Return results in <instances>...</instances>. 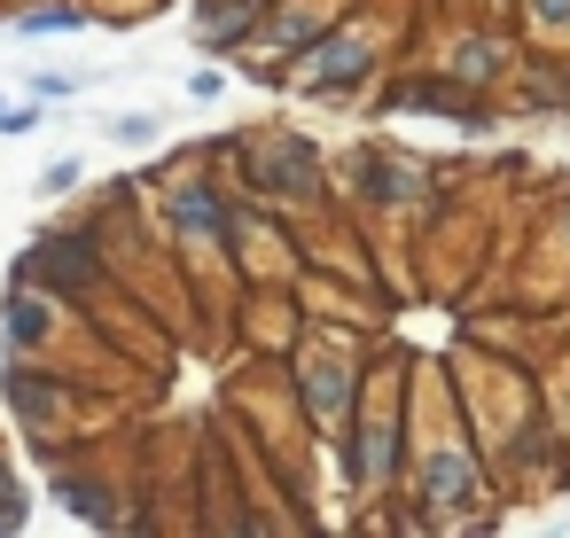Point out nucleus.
Listing matches in <instances>:
<instances>
[{
	"label": "nucleus",
	"instance_id": "obj_1",
	"mask_svg": "<svg viewBox=\"0 0 570 538\" xmlns=\"http://www.w3.org/2000/svg\"><path fill=\"white\" fill-rule=\"evenodd\" d=\"M406 367L414 359H391V367L367 359V398H360L352 429L328 445L344 484L375 507H391L406 491V468H414V382H406Z\"/></svg>",
	"mask_w": 570,
	"mask_h": 538
},
{
	"label": "nucleus",
	"instance_id": "obj_2",
	"mask_svg": "<svg viewBox=\"0 0 570 538\" xmlns=\"http://www.w3.org/2000/svg\"><path fill=\"white\" fill-rule=\"evenodd\" d=\"M399 499L422 507V515H414L422 530H476V522H484L476 507H492V452H484L476 429L461 421V398L445 406L438 429L422 421L414 468H406V491H399Z\"/></svg>",
	"mask_w": 570,
	"mask_h": 538
},
{
	"label": "nucleus",
	"instance_id": "obj_3",
	"mask_svg": "<svg viewBox=\"0 0 570 538\" xmlns=\"http://www.w3.org/2000/svg\"><path fill=\"white\" fill-rule=\"evenodd\" d=\"M149 196V219H157V242L188 266V258H235L243 242V219H250V196L227 188L196 149L165 157V180L141 188Z\"/></svg>",
	"mask_w": 570,
	"mask_h": 538
},
{
	"label": "nucleus",
	"instance_id": "obj_4",
	"mask_svg": "<svg viewBox=\"0 0 570 538\" xmlns=\"http://www.w3.org/2000/svg\"><path fill=\"white\" fill-rule=\"evenodd\" d=\"M282 390H289V414L305 437L336 445L367 398V343L360 336H336L328 320H305V336L282 351Z\"/></svg>",
	"mask_w": 570,
	"mask_h": 538
},
{
	"label": "nucleus",
	"instance_id": "obj_5",
	"mask_svg": "<svg viewBox=\"0 0 570 538\" xmlns=\"http://www.w3.org/2000/svg\"><path fill=\"white\" fill-rule=\"evenodd\" d=\"M235 188H243L250 203H266V211L297 219V227L328 219V196H336L321 141H313V133H297V126H282V118H274V126H243Z\"/></svg>",
	"mask_w": 570,
	"mask_h": 538
},
{
	"label": "nucleus",
	"instance_id": "obj_6",
	"mask_svg": "<svg viewBox=\"0 0 570 538\" xmlns=\"http://www.w3.org/2000/svg\"><path fill=\"white\" fill-rule=\"evenodd\" d=\"M383 71H391L383 24H367V17L344 9L313 48H297V56L282 63V94H297V102H313V110H352V102H367V94L383 87Z\"/></svg>",
	"mask_w": 570,
	"mask_h": 538
},
{
	"label": "nucleus",
	"instance_id": "obj_7",
	"mask_svg": "<svg viewBox=\"0 0 570 538\" xmlns=\"http://www.w3.org/2000/svg\"><path fill=\"white\" fill-rule=\"evenodd\" d=\"M344 196L367 219H430L445 203V172L399 141H360L344 149Z\"/></svg>",
	"mask_w": 570,
	"mask_h": 538
},
{
	"label": "nucleus",
	"instance_id": "obj_8",
	"mask_svg": "<svg viewBox=\"0 0 570 538\" xmlns=\"http://www.w3.org/2000/svg\"><path fill=\"white\" fill-rule=\"evenodd\" d=\"M79 375H56V367H40L32 351H0V406H9V421L32 437V452H63V445H79Z\"/></svg>",
	"mask_w": 570,
	"mask_h": 538
},
{
	"label": "nucleus",
	"instance_id": "obj_9",
	"mask_svg": "<svg viewBox=\"0 0 570 538\" xmlns=\"http://www.w3.org/2000/svg\"><path fill=\"white\" fill-rule=\"evenodd\" d=\"M515 24H453L438 48H430V63L453 79V87H469V94H508V79H515Z\"/></svg>",
	"mask_w": 570,
	"mask_h": 538
},
{
	"label": "nucleus",
	"instance_id": "obj_10",
	"mask_svg": "<svg viewBox=\"0 0 570 538\" xmlns=\"http://www.w3.org/2000/svg\"><path fill=\"white\" fill-rule=\"evenodd\" d=\"M48 499H56L71 522H87V530H118V522H126V491L87 460V445H63V452H56V468H48Z\"/></svg>",
	"mask_w": 570,
	"mask_h": 538
},
{
	"label": "nucleus",
	"instance_id": "obj_11",
	"mask_svg": "<svg viewBox=\"0 0 570 538\" xmlns=\"http://www.w3.org/2000/svg\"><path fill=\"white\" fill-rule=\"evenodd\" d=\"M71 320H87V312H71L63 297H48L40 281H17L9 273V297H0V351H48V343H63V328Z\"/></svg>",
	"mask_w": 570,
	"mask_h": 538
},
{
	"label": "nucleus",
	"instance_id": "obj_12",
	"mask_svg": "<svg viewBox=\"0 0 570 538\" xmlns=\"http://www.w3.org/2000/svg\"><path fill=\"white\" fill-rule=\"evenodd\" d=\"M266 9H274V0H188V48L235 63V56H250Z\"/></svg>",
	"mask_w": 570,
	"mask_h": 538
},
{
	"label": "nucleus",
	"instance_id": "obj_13",
	"mask_svg": "<svg viewBox=\"0 0 570 538\" xmlns=\"http://www.w3.org/2000/svg\"><path fill=\"white\" fill-rule=\"evenodd\" d=\"M87 24H95L87 0H17V9H9V32L17 40H71Z\"/></svg>",
	"mask_w": 570,
	"mask_h": 538
},
{
	"label": "nucleus",
	"instance_id": "obj_14",
	"mask_svg": "<svg viewBox=\"0 0 570 538\" xmlns=\"http://www.w3.org/2000/svg\"><path fill=\"white\" fill-rule=\"evenodd\" d=\"M515 9V32L531 48H562L570 56V0H508Z\"/></svg>",
	"mask_w": 570,
	"mask_h": 538
},
{
	"label": "nucleus",
	"instance_id": "obj_15",
	"mask_svg": "<svg viewBox=\"0 0 570 538\" xmlns=\"http://www.w3.org/2000/svg\"><path fill=\"white\" fill-rule=\"evenodd\" d=\"M157 133H165V110H118V118H102V141L110 149H157Z\"/></svg>",
	"mask_w": 570,
	"mask_h": 538
},
{
	"label": "nucleus",
	"instance_id": "obj_16",
	"mask_svg": "<svg viewBox=\"0 0 570 538\" xmlns=\"http://www.w3.org/2000/svg\"><path fill=\"white\" fill-rule=\"evenodd\" d=\"M95 79H102V71H24V94H40V102L56 110V102H79Z\"/></svg>",
	"mask_w": 570,
	"mask_h": 538
},
{
	"label": "nucleus",
	"instance_id": "obj_17",
	"mask_svg": "<svg viewBox=\"0 0 570 538\" xmlns=\"http://www.w3.org/2000/svg\"><path fill=\"white\" fill-rule=\"evenodd\" d=\"M79 188H87V165H79V157H48V165H40V180H32V196H40V203H71Z\"/></svg>",
	"mask_w": 570,
	"mask_h": 538
},
{
	"label": "nucleus",
	"instance_id": "obj_18",
	"mask_svg": "<svg viewBox=\"0 0 570 538\" xmlns=\"http://www.w3.org/2000/svg\"><path fill=\"white\" fill-rule=\"evenodd\" d=\"M180 87H188V102H219L235 79H227V63H219V56H204L196 71H180Z\"/></svg>",
	"mask_w": 570,
	"mask_h": 538
},
{
	"label": "nucleus",
	"instance_id": "obj_19",
	"mask_svg": "<svg viewBox=\"0 0 570 538\" xmlns=\"http://www.w3.org/2000/svg\"><path fill=\"white\" fill-rule=\"evenodd\" d=\"M48 126V102L32 94V102H9V110H0V141H32Z\"/></svg>",
	"mask_w": 570,
	"mask_h": 538
},
{
	"label": "nucleus",
	"instance_id": "obj_20",
	"mask_svg": "<svg viewBox=\"0 0 570 538\" xmlns=\"http://www.w3.org/2000/svg\"><path fill=\"white\" fill-rule=\"evenodd\" d=\"M554 250H570V196L554 203Z\"/></svg>",
	"mask_w": 570,
	"mask_h": 538
},
{
	"label": "nucleus",
	"instance_id": "obj_21",
	"mask_svg": "<svg viewBox=\"0 0 570 538\" xmlns=\"http://www.w3.org/2000/svg\"><path fill=\"white\" fill-rule=\"evenodd\" d=\"M0 32H9V9H0Z\"/></svg>",
	"mask_w": 570,
	"mask_h": 538
},
{
	"label": "nucleus",
	"instance_id": "obj_22",
	"mask_svg": "<svg viewBox=\"0 0 570 538\" xmlns=\"http://www.w3.org/2000/svg\"><path fill=\"white\" fill-rule=\"evenodd\" d=\"M0 110H9V94H0Z\"/></svg>",
	"mask_w": 570,
	"mask_h": 538
}]
</instances>
